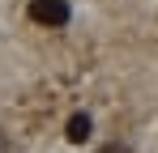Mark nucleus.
<instances>
[{"label":"nucleus","mask_w":158,"mask_h":153,"mask_svg":"<svg viewBox=\"0 0 158 153\" xmlns=\"http://www.w3.org/2000/svg\"><path fill=\"white\" fill-rule=\"evenodd\" d=\"M64 136H69L73 145H85V140L94 136V119H90V115H73V119H69V132H64Z\"/></svg>","instance_id":"obj_2"},{"label":"nucleus","mask_w":158,"mask_h":153,"mask_svg":"<svg viewBox=\"0 0 158 153\" xmlns=\"http://www.w3.org/2000/svg\"><path fill=\"white\" fill-rule=\"evenodd\" d=\"M30 17L39 26H69L73 9H69V0H34L30 4Z\"/></svg>","instance_id":"obj_1"},{"label":"nucleus","mask_w":158,"mask_h":153,"mask_svg":"<svg viewBox=\"0 0 158 153\" xmlns=\"http://www.w3.org/2000/svg\"><path fill=\"white\" fill-rule=\"evenodd\" d=\"M0 153H9V140H4V136H0Z\"/></svg>","instance_id":"obj_3"}]
</instances>
